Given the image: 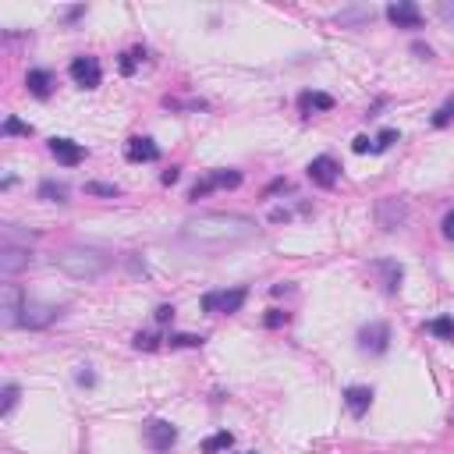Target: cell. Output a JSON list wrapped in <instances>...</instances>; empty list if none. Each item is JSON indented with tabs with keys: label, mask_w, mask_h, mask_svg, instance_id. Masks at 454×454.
<instances>
[{
	"label": "cell",
	"mask_w": 454,
	"mask_h": 454,
	"mask_svg": "<svg viewBox=\"0 0 454 454\" xmlns=\"http://www.w3.org/2000/svg\"><path fill=\"white\" fill-rule=\"evenodd\" d=\"M259 235V224L245 213H224V210H206L192 220L181 224V238L192 245V249H203V252H217V249H227V245H242L249 238Z\"/></svg>",
	"instance_id": "6da1fadb"
},
{
	"label": "cell",
	"mask_w": 454,
	"mask_h": 454,
	"mask_svg": "<svg viewBox=\"0 0 454 454\" xmlns=\"http://www.w3.org/2000/svg\"><path fill=\"white\" fill-rule=\"evenodd\" d=\"M54 267L61 274H68L71 281H100L110 267H114V256L103 252V249H93V245H68L54 256Z\"/></svg>",
	"instance_id": "7a4b0ae2"
},
{
	"label": "cell",
	"mask_w": 454,
	"mask_h": 454,
	"mask_svg": "<svg viewBox=\"0 0 454 454\" xmlns=\"http://www.w3.org/2000/svg\"><path fill=\"white\" fill-rule=\"evenodd\" d=\"M245 298H249V288H231V291H206L203 298H199V309L203 313H210V316H217V313H242V306H245Z\"/></svg>",
	"instance_id": "3957f363"
},
{
	"label": "cell",
	"mask_w": 454,
	"mask_h": 454,
	"mask_svg": "<svg viewBox=\"0 0 454 454\" xmlns=\"http://www.w3.org/2000/svg\"><path fill=\"white\" fill-rule=\"evenodd\" d=\"M242 185V171H206L192 188H188V199L192 203H199V199H206L210 192H220V188H238Z\"/></svg>",
	"instance_id": "277c9868"
},
{
	"label": "cell",
	"mask_w": 454,
	"mask_h": 454,
	"mask_svg": "<svg viewBox=\"0 0 454 454\" xmlns=\"http://www.w3.org/2000/svg\"><path fill=\"white\" fill-rule=\"evenodd\" d=\"M373 217H376V227H380V231L394 235L408 224V203L405 199H376Z\"/></svg>",
	"instance_id": "5b68a950"
},
{
	"label": "cell",
	"mask_w": 454,
	"mask_h": 454,
	"mask_svg": "<svg viewBox=\"0 0 454 454\" xmlns=\"http://www.w3.org/2000/svg\"><path fill=\"white\" fill-rule=\"evenodd\" d=\"M359 352L362 355H387L391 352V323L373 320L359 330Z\"/></svg>",
	"instance_id": "8992f818"
},
{
	"label": "cell",
	"mask_w": 454,
	"mask_h": 454,
	"mask_svg": "<svg viewBox=\"0 0 454 454\" xmlns=\"http://www.w3.org/2000/svg\"><path fill=\"white\" fill-rule=\"evenodd\" d=\"M29 306V298L18 284H4V291H0V320H4V327H22V313Z\"/></svg>",
	"instance_id": "52a82bcc"
},
{
	"label": "cell",
	"mask_w": 454,
	"mask_h": 454,
	"mask_svg": "<svg viewBox=\"0 0 454 454\" xmlns=\"http://www.w3.org/2000/svg\"><path fill=\"white\" fill-rule=\"evenodd\" d=\"M47 149H50V157H54L57 164H64V167H79V164L89 157V149H86L82 142L64 139V135H54V139L47 142Z\"/></svg>",
	"instance_id": "ba28073f"
},
{
	"label": "cell",
	"mask_w": 454,
	"mask_h": 454,
	"mask_svg": "<svg viewBox=\"0 0 454 454\" xmlns=\"http://www.w3.org/2000/svg\"><path fill=\"white\" fill-rule=\"evenodd\" d=\"M142 437H146V444L153 451H171L178 444V426L167 423V419H149L142 426Z\"/></svg>",
	"instance_id": "9c48e42d"
},
{
	"label": "cell",
	"mask_w": 454,
	"mask_h": 454,
	"mask_svg": "<svg viewBox=\"0 0 454 454\" xmlns=\"http://www.w3.org/2000/svg\"><path fill=\"white\" fill-rule=\"evenodd\" d=\"M68 75L75 79V86H82V89H96L103 82V68L96 57H75L68 64Z\"/></svg>",
	"instance_id": "30bf717a"
},
{
	"label": "cell",
	"mask_w": 454,
	"mask_h": 454,
	"mask_svg": "<svg viewBox=\"0 0 454 454\" xmlns=\"http://www.w3.org/2000/svg\"><path fill=\"white\" fill-rule=\"evenodd\" d=\"M369 274L380 277V284H384V291H387V295H398V291H401L405 267H401L398 259H373V263H369Z\"/></svg>",
	"instance_id": "8fae6325"
},
{
	"label": "cell",
	"mask_w": 454,
	"mask_h": 454,
	"mask_svg": "<svg viewBox=\"0 0 454 454\" xmlns=\"http://www.w3.org/2000/svg\"><path fill=\"white\" fill-rule=\"evenodd\" d=\"M32 267V252L22 245H0V274L4 277H18L22 270Z\"/></svg>",
	"instance_id": "7c38bea8"
},
{
	"label": "cell",
	"mask_w": 454,
	"mask_h": 454,
	"mask_svg": "<svg viewBox=\"0 0 454 454\" xmlns=\"http://www.w3.org/2000/svg\"><path fill=\"white\" fill-rule=\"evenodd\" d=\"M387 22L398 29H423V11L412 0H394V4H387Z\"/></svg>",
	"instance_id": "4fadbf2b"
},
{
	"label": "cell",
	"mask_w": 454,
	"mask_h": 454,
	"mask_svg": "<svg viewBox=\"0 0 454 454\" xmlns=\"http://www.w3.org/2000/svg\"><path fill=\"white\" fill-rule=\"evenodd\" d=\"M306 174H309V181L313 185H320V188H334L337 185V178H340V167H337V160L334 157H313L309 160V167H306Z\"/></svg>",
	"instance_id": "5bb4252c"
},
{
	"label": "cell",
	"mask_w": 454,
	"mask_h": 454,
	"mask_svg": "<svg viewBox=\"0 0 454 454\" xmlns=\"http://www.w3.org/2000/svg\"><path fill=\"white\" fill-rule=\"evenodd\" d=\"M125 157H128V164H157L160 160V146L149 135H135V139L125 142Z\"/></svg>",
	"instance_id": "9a60e30c"
},
{
	"label": "cell",
	"mask_w": 454,
	"mask_h": 454,
	"mask_svg": "<svg viewBox=\"0 0 454 454\" xmlns=\"http://www.w3.org/2000/svg\"><path fill=\"white\" fill-rule=\"evenodd\" d=\"M57 316H61V306H47V302H29L25 313H22V327H29V330H43V327H50Z\"/></svg>",
	"instance_id": "2e32d148"
},
{
	"label": "cell",
	"mask_w": 454,
	"mask_h": 454,
	"mask_svg": "<svg viewBox=\"0 0 454 454\" xmlns=\"http://www.w3.org/2000/svg\"><path fill=\"white\" fill-rule=\"evenodd\" d=\"M25 86H29V93L36 96V100H50V93H54V75L47 71V68H29V75H25Z\"/></svg>",
	"instance_id": "e0dca14e"
},
{
	"label": "cell",
	"mask_w": 454,
	"mask_h": 454,
	"mask_svg": "<svg viewBox=\"0 0 454 454\" xmlns=\"http://www.w3.org/2000/svg\"><path fill=\"white\" fill-rule=\"evenodd\" d=\"M345 405H348V412L355 415V419H362V415L369 412V405H373V387H345Z\"/></svg>",
	"instance_id": "ac0fdd59"
},
{
	"label": "cell",
	"mask_w": 454,
	"mask_h": 454,
	"mask_svg": "<svg viewBox=\"0 0 454 454\" xmlns=\"http://www.w3.org/2000/svg\"><path fill=\"white\" fill-rule=\"evenodd\" d=\"M298 110L306 114V118L313 110H334V96L330 93H302L298 96Z\"/></svg>",
	"instance_id": "d6986e66"
},
{
	"label": "cell",
	"mask_w": 454,
	"mask_h": 454,
	"mask_svg": "<svg viewBox=\"0 0 454 454\" xmlns=\"http://www.w3.org/2000/svg\"><path fill=\"white\" fill-rule=\"evenodd\" d=\"M36 196H40L43 203H68V185H64V181H54V178H47V181H40V188H36Z\"/></svg>",
	"instance_id": "ffe728a7"
},
{
	"label": "cell",
	"mask_w": 454,
	"mask_h": 454,
	"mask_svg": "<svg viewBox=\"0 0 454 454\" xmlns=\"http://www.w3.org/2000/svg\"><path fill=\"white\" fill-rule=\"evenodd\" d=\"M426 330L437 337V340H454V316H437L426 323Z\"/></svg>",
	"instance_id": "44dd1931"
},
{
	"label": "cell",
	"mask_w": 454,
	"mask_h": 454,
	"mask_svg": "<svg viewBox=\"0 0 454 454\" xmlns=\"http://www.w3.org/2000/svg\"><path fill=\"white\" fill-rule=\"evenodd\" d=\"M231 444H235V433L220 430V433H213V437H206V440H203V454H220V451H227Z\"/></svg>",
	"instance_id": "7402d4cb"
},
{
	"label": "cell",
	"mask_w": 454,
	"mask_h": 454,
	"mask_svg": "<svg viewBox=\"0 0 454 454\" xmlns=\"http://www.w3.org/2000/svg\"><path fill=\"white\" fill-rule=\"evenodd\" d=\"M167 345H171V348H203L206 337H203V334H171Z\"/></svg>",
	"instance_id": "603a6c76"
},
{
	"label": "cell",
	"mask_w": 454,
	"mask_h": 454,
	"mask_svg": "<svg viewBox=\"0 0 454 454\" xmlns=\"http://www.w3.org/2000/svg\"><path fill=\"white\" fill-rule=\"evenodd\" d=\"M86 196H100V199H118L121 188L118 185H107V181H86Z\"/></svg>",
	"instance_id": "cb8c5ba5"
},
{
	"label": "cell",
	"mask_w": 454,
	"mask_h": 454,
	"mask_svg": "<svg viewBox=\"0 0 454 454\" xmlns=\"http://www.w3.org/2000/svg\"><path fill=\"white\" fill-rule=\"evenodd\" d=\"M340 25H362V22H373V8H348L337 15Z\"/></svg>",
	"instance_id": "d4e9b609"
},
{
	"label": "cell",
	"mask_w": 454,
	"mask_h": 454,
	"mask_svg": "<svg viewBox=\"0 0 454 454\" xmlns=\"http://www.w3.org/2000/svg\"><path fill=\"white\" fill-rule=\"evenodd\" d=\"M160 340H164L160 334H149V330H139V334L132 337V345H135L139 352H157V348H160Z\"/></svg>",
	"instance_id": "484cf974"
},
{
	"label": "cell",
	"mask_w": 454,
	"mask_h": 454,
	"mask_svg": "<svg viewBox=\"0 0 454 454\" xmlns=\"http://www.w3.org/2000/svg\"><path fill=\"white\" fill-rule=\"evenodd\" d=\"M451 121H454V96H451V100H444V107H440V110L433 114V118H430V125H433V128H447Z\"/></svg>",
	"instance_id": "4316f807"
},
{
	"label": "cell",
	"mask_w": 454,
	"mask_h": 454,
	"mask_svg": "<svg viewBox=\"0 0 454 454\" xmlns=\"http://www.w3.org/2000/svg\"><path fill=\"white\" fill-rule=\"evenodd\" d=\"M394 142H401V135H398V128H384L380 135L373 139V153H384V149H391Z\"/></svg>",
	"instance_id": "83f0119b"
},
{
	"label": "cell",
	"mask_w": 454,
	"mask_h": 454,
	"mask_svg": "<svg viewBox=\"0 0 454 454\" xmlns=\"http://www.w3.org/2000/svg\"><path fill=\"white\" fill-rule=\"evenodd\" d=\"M288 323H291V313H284V309H270L267 316H263V327H267V330H281Z\"/></svg>",
	"instance_id": "f1b7e54d"
},
{
	"label": "cell",
	"mask_w": 454,
	"mask_h": 454,
	"mask_svg": "<svg viewBox=\"0 0 454 454\" xmlns=\"http://www.w3.org/2000/svg\"><path fill=\"white\" fill-rule=\"evenodd\" d=\"M146 57V50H132V54H121V61H118V68H121V75H135V68H139V61Z\"/></svg>",
	"instance_id": "f546056e"
},
{
	"label": "cell",
	"mask_w": 454,
	"mask_h": 454,
	"mask_svg": "<svg viewBox=\"0 0 454 454\" xmlns=\"http://www.w3.org/2000/svg\"><path fill=\"white\" fill-rule=\"evenodd\" d=\"M18 398H22L18 384H8V387H4V405H0V412L11 415V412H15V405H18Z\"/></svg>",
	"instance_id": "4dcf8cb0"
},
{
	"label": "cell",
	"mask_w": 454,
	"mask_h": 454,
	"mask_svg": "<svg viewBox=\"0 0 454 454\" xmlns=\"http://www.w3.org/2000/svg\"><path fill=\"white\" fill-rule=\"evenodd\" d=\"M277 192H291V181H288V178H274L267 188H263V199H270V196H277Z\"/></svg>",
	"instance_id": "1f68e13d"
},
{
	"label": "cell",
	"mask_w": 454,
	"mask_h": 454,
	"mask_svg": "<svg viewBox=\"0 0 454 454\" xmlns=\"http://www.w3.org/2000/svg\"><path fill=\"white\" fill-rule=\"evenodd\" d=\"M4 135H32V125H25L18 118H8L4 121Z\"/></svg>",
	"instance_id": "d6a6232c"
},
{
	"label": "cell",
	"mask_w": 454,
	"mask_h": 454,
	"mask_svg": "<svg viewBox=\"0 0 454 454\" xmlns=\"http://www.w3.org/2000/svg\"><path fill=\"white\" fill-rule=\"evenodd\" d=\"M440 235H444L447 242H454V210L444 213V220H440Z\"/></svg>",
	"instance_id": "836d02e7"
},
{
	"label": "cell",
	"mask_w": 454,
	"mask_h": 454,
	"mask_svg": "<svg viewBox=\"0 0 454 454\" xmlns=\"http://www.w3.org/2000/svg\"><path fill=\"white\" fill-rule=\"evenodd\" d=\"M352 153H359V157H362V153H373V139H369V135H359V139L352 142Z\"/></svg>",
	"instance_id": "e575fe53"
},
{
	"label": "cell",
	"mask_w": 454,
	"mask_h": 454,
	"mask_svg": "<svg viewBox=\"0 0 454 454\" xmlns=\"http://www.w3.org/2000/svg\"><path fill=\"white\" fill-rule=\"evenodd\" d=\"M153 320H157V323H171V320H174V306H157Z\"/></svg>",
	"instance_id": "d590c367"
},
{
	"label": "cell",
	"mask_w": 454,
	"mask_h": 454,
	"mask_svg": "<svg viewBox=\"0 0 454 454\" xmlns=\"http://www.w3.org/2000/svg\"><path fill=\"white\" fill-rule=\"evenodd\" d=\"M178 178H181V167H171V171H164V174H160V185H167V188H171Z\"/></svg>",
	"instance_id": "8d00e7d4"
},
{
	"label": "cell",
	"mask_w": 454,
	"mask_h": 454,
	"mask_svg": "<svg viewBox=\"0 0 454 454\" xmlns=\"http://www.w3.org/2000/svg\"><path fill=\"white\" fill-rule=\"evenodd\" d=\"M412 54H415V57H423V61H433V50H430L426 43H412Z\"/></svg>",
	"instance_id": "74e56055"
},
{
	"label": "cell",
	"mask_w": 454,
	"mask_h": 454,
	"mask_svg": "<svg viewBox=\"0 0 454 454\" xmlns=\"http://www.w3.org/2000/svg\"><path fill=\"white\" fill-rule=\"evenodd\" d=\"M270 220H274V224H288L291 213H288V210H270Z\"/></svg>",
	"instance_id": "f35d334b"
},
{
	"label": "cell",
	"mask_w": 454,
	"mask_h": 454,
	"mask_svg": "<svg viewBox=\"0 0 454 454\" xmlns=\"http://www.w3.org/2000/svg\"><path fill=\"white\" fill-rule=\"evenodd\" d=\"M79 384H82V387H93V384H96V376H93L89 369H82V373H79Z\"/></svg>",
	"instance_id": "ab89813d"
},
{
	"label": "cell",
	"mask_w": 454,
	"mask_h": 454,
	"mask_svg": "<svg viewBox=\"0 0 454 454\" xmlns=\"http://www.w3.org/2000/svg\"><path fill=\"white\" fill-rule=\"evenodd\" d=\"M288 291H291V284H284V281H281V284H274V288H270V295H277V298H281V295H288Z\"/></svg>",
	"instance_id": "60d3db41"
},
{
	"label": "cell",
	"mask_w": 454,
	"mask_h": 454,
	"mask_svg": "<svg viewBox=\"0 0 454 454\" xmlns=\"http://www.w3.org/2000/svg\"><path fill=\"white\" fill-rule=\"evenodd\" d=\"M440 15H444L447 22H454V4H440Z\"/></svg>",
	"instance_id": "b9f144b4"
},
{
	"label": "cell",
	"mask_w": 454,
	"mask_h": 454,
	"mask_svg": "<svg viewBox=\"0 0 454 454\" xmlns=\"http://www.w3.org/2000/svg\"><path fill=\"white\" fill-rule=\"evenodd\" d=\"M245 454H256V451H245Z\"/></svg>",
	"instance_id": "7bdbcfd3"
}]
</instances>
